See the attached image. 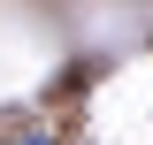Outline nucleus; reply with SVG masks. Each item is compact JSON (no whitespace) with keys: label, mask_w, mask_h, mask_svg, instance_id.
Wrapping results in <instances>:
<instances>
[{"label":"nucleus","mask_w":153,"mask_h":145,"mask_svg":"<svg viewBox=\"0 0 153 145\" xmlns=\"http://www.w3.org/2000/svg\"><path fill=\"white\" fill-rule=\"evenodd\" d=\"M8 145H54V138H46V130H23V138H8Z\"/></svg>","instance_id":"f257e3e1"}]
</instances>
